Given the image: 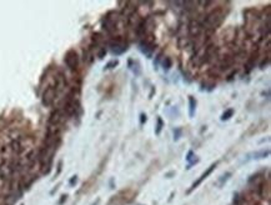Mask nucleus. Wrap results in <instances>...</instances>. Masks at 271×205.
I'll return each instance as SVG.
<instances>
[{
    "mask_svg": "<svg viewBox=\"0 0 271 205\" xmlns=\"http://www.w3.org/2000/svg\"><path fill=\"white\" fill-rule=\"evenodd\" d=\"M222 19H224V15H222L221 10H216V11H212L210 15H207L205 23H206V25L209 28H214L215 29L216 26H219V25L221 24Z\"/></svg>",
    "mask_w": 271,
    "mask_h": 205,
    "instance_id": "nucleus-1",
    "label": "nucleus"
},
{
    "mask_svg": "<svg viewBox=\"0 0 271 205\" xmlns=\"http://www.w3.org/2000/svg\"><path fill=\"white\" fill-rule=\"evenodd\" d=\"M110 47H111L112 54H115V55H120V54H123L124 51H126V50H128V45L124 43L123 39L120 36H118L114 40H111Z\"/></svg>",
    "mask_w": 271,
    "mask_h": 205,
    "instance_id": "nucleus-2",
    "label": "nucleus"
},
{
    "mask_svg": "<svg viewBox=\"0 0 271 205\" xmlns=\"http://www.w3.org/2000/svg\"><path fill=\"white\" fill-rule=\"evenodd\" d=\"M65 64L68 65V68L70 70H75L79 65V58L78 54L74 51V50H69L65 55Z\"/></svg>",
    "mask_w": 271,
    "mask_h": 205,
    "instance_id": "nucleus-3",
    "label": "nucleus"
},
{
    "mask_svg": "<svg viewBox=\"0 0 271 205\" xmlns=\"http://www.w3.org/2000/svg\"><path fill=\"white\" fill-rule=\"evenodd\" d=\"M216 165H218V164H216V163H215V164H212V165H210L209 166V168H207L206 169V171H205V173H204L202 175H201V177H200L199 179H198V180L196 181H195L194 184H193V185H191V188H190V189L189 190H187V194H190L191 193V191H193V190H195V189H196V188L200 185V184H201L204 180H205V179L207 178V177H209V175L212 173V171H214V169L216 168Z\"/></svg>",
    "mask_w": 271,
    "mask_h": 205,
    "instance_id": "nucleus-4",
    "label": "nucleus"
},
{
    "mask_svg": "<svg viewBox=\"0 0 271 205\" xmlns=\"http://www.w3.org/2000/svg\"><path fill=\"white\" fill-rule=\"evenodd\" d=\"M62 110H60V109H55L51 114H50V118H49V126H53V128H55L56 125H59L60 124V121L62 120Z\"/></svg>",
    "mask_w": 271,
    "mask_h": 205,
    "instance_id": "nucleus-5",
    "label": "nucleus"
},
{
    "mask_svg": "<svg viewBox=\"0 0 271 205\" xmlns=\"http://www.w3.org/2000/svg\"><path fill=\"white\" fill-rule=\"evenodd\" d=\"M55 94H56L55 88H51V86L48 88L43 94V104L44 105H46V106L51 105L53 100H54V98H55Z\"/></svg>",
    "mask_w": 271,
    "mask_h": 205,
    "instance_id": "nucleus-6",
    "label": "nucleus"
},
{
    "mask_svg": "<svg viewBox=\"0 0 271 205\" xmlns=\"http://www.w3.org/2000/svg\"><path fill=\"white\" fill-rule=\"evenodd\" d=\"M189 31L193 36H198L201 31V25H200L198 22H191L190 26H189Z\"/></svg>",
    "mask_w": 271,
    "mask_h": 205,
    "instance_id": "nucleus-7",
    "label": "nucleus"
},
{
    "mask_svg": "<svg viewBox=\"0 0 271 205\" xmlns=\"http://www.w3.org/2000/svg\"><path fill=\"white\" fill-rule=\"evenodd\" d=\"M195 110H196V100L194 97H189V115L190 118H193L195 115Z\"/></svg>",
    "mask_w": 271,
    "mask_h": 205,
    "instance_id": "nucleus-8",
    "label": "nucleus"
},
{
    "mask_svg": "<svg viewBox=\"0 0 271 205\" xmlns=\"http://www.w3.org/2000/svg\"><path fill=\"white\" fill-rule=\"evenodd\" d=\"M234 113H235V110H234L232 108L227 109V110H225V111H224V114L221 115V120H224V121H225V120H229L232 115H234Z\"/></svg>",
    "mask_w": 271,
    "mask_h": 205,
    "instance_id": "nucleus-9",
    "label": "nucleus"
},
{
    "mask_svg": "<svg viewBox=\"0 0 271 205\" xmlns=\"http://www.w3.org/2000/svg\"><path fill=\"white\" fill-rule=\"evenodd\" d=\"M270 154V150H261V151H256V153H254L252 155L255 156V159H262V158H265V156H268Z\"/></svg>",
    "mask_w": 271,
    "mask_h": 205,
    "instance_id": "nucleus-10",
    "label": "nucleus"
},
{
    "mask_svg": "<svg viewBox=\"0 0 271 205\" xmlns=\"http://www.w3.org/2000/svg\"><path fill=\"white\" fill-rule=\"evenodd\" d=\"M162 128H164V121H162V119L159 116V118H157V120H156V129H155L156 135H159V134L161 133Z\"/></svg>",
    "mask_w": 271,
    "mask_h": 205,
    "instance_id": "nucleus-11",
    "label": "nucleus"
},
{
    "mask_svg": "<svg viewBox=\"0 0 271 205\" xmlns=\"http://www.w3.org/2000/svg\"><path fill=\"white\" fill-rule=\"evenodd\" d=\"M255 59H256V56H255V55H252V56L247 60L246 66H245V68H246V73H250V72L252 70V68H254V61H255Z\"/></svg>",
    "mask_w": 271,
    "mask_h": 205,
    "instance_id": "nucleus-12",
    "label": "nucleus"
},
{
    "mask_svg": "<svg viewBox=\"0 0 271 205\" xmlns=\"http://www.w3.org/2000/svg\"><path fill=\"white\" fill-rule=\"evenodd\" d=\"M11 149L14 150L15 153H20V151L23 150V149H21V145H20V143H19L18 140H14V141L11 143Z\"/></svg>",
    "mask_w": 271,
    "mask_h": 205,
    "instance_id": "nucleus-13",
    "label": "nucleus"
},
{
    "mask_svg": "<svg viewBox=\"0 0 271 205\" xmlns=\"http://www.w3.org/2000/svg\"><path fill=\"white\" fill-rule=\"evenodd\" d=\"M171 64H173V61L170 58H165L164 61H162V66H164V70H169L170 68H171Z\"/></svg>",
    "mask_w": 271,
    "mask_h": 205,
    "instance_id": "nucleus-14",
    "label": "nucleus"
},
{
    "mask_svg": "<svg viewBox=\"0 0 271 205\" xmlns=\"http://www.w3.org/2000/svg\"><path fill=\"white\" fill-rule=\"evenodd\" d=\"M181 129L180 128H175V130H174V140H179L180 139V136H181Z\"/></svg>",
    "mask_w": 271,
    "mask_h": 205,
    "instance_id": "nucleus-15",
    "label": "nucleus"
},
{
    "mask_svg": "<svg viewBox=\"0 0 271 205\" xmlns=\"http://www.w3.org/2000/svg\"><path fill=\"white\" fill-rule=\"evenodd\" d=\"M119 64V61L118 60H111L110 63H107L106 66H105V69H112V68H115L116 65Z\"/></svg>",
    "mask_w": 271,
    "mask_h": 205,
    "instance_id": "nucleus-16",
    "label": "nucleus"
},
{
    "mask_svg": "<svg viewBox=\"0 0 271 205\" xmlns=\"http://www.w3.org/2000/svg\"><path fill=\"white\" fill-rule=\"evenodd\" d=\"M105 54H106V50H105V48H103L101 50H100V53H99V59H103V58H104V55H105Z\"/></svg>",
    "mask_w": 271,
    "mask_h": 205,
    "instance_id": "nucleus-17",
    "label": "nucleus"
},
{
    "mask_svg": "<svg viewBox=\"0 0 271 205\" xmlns=\"http://www.w3.org/2000/svg\"><path fill=\"white\" fill-rule=\"evenodd\" d=\"M76 181H78V177H76V175H74V177L70 179V185H75Z\"/></svg>",
    "mask_w": 271,
    "mask_h": 205,
    "instance_id": "nucleus-18",
    "label": "nucleus"
},
{
    "mask_svg": "<svg viewBox=\"0 0 271 205\" xmlns=\"http://www.w3.org/2000/svg\"><path fill=\"white\" fill-rule=\"evenodd\" d=\"M146 121V115L145 114H140V124H144Z\"/></svg>",
    "mask_w": 271,
    "mask_h": 205,
    "instance_id": "nucleus-19",
    "label": "nucleus"
},
{
    "mask_svg": "<svg viewBox=\"0 0 271 205\" xmlns=\"http://www.w3.org/2000/svg\"><path fill=\"white\" fill-rule=\"evenodd\" d=\"M66 198H68V195H62L61 196V199H60V202H59V204H62L66 200Z\"/></svg>",
    "mask_w": 271,
    "mask_h": 205,
    "instance_id": "nucleus-20",
    "label": "nucleus"
},
{
    "mask_svg": "<svg viewBox=\"0 0 271 205\" xmlns=\"http://www.w3.org/2000/svg\"><path fill=\"white\" fill-rule=\"evenodd\" d=\"M171 175H174L173 171H171V173H169V174H166V177H171Z\"/></svg>",
    "mask_w": 271,
    "mask_h": 205,
    "instance_id": "nucleus-21",
    "label": "nucleus"
}]
</instances>
